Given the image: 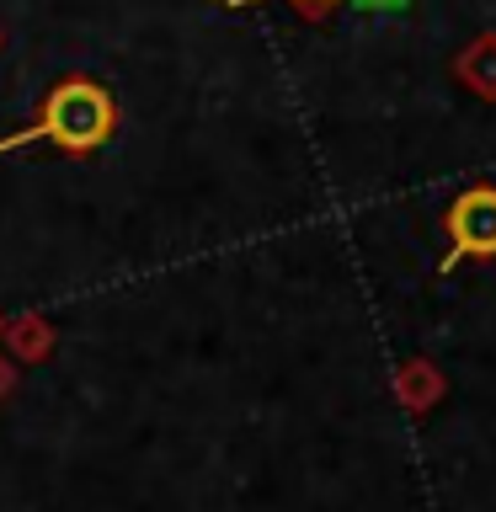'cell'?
I'll use <instances>...</instances> for the list:
<instances>
[{"mask_svg": "<svg viewBox=\"0 0 496 512\" xmlns=\"http://www.w3.org/2000/svg\"><path fill=\"white\" fill-rule=\"evenodd\" d=\"M112 134V96L96 86V80H64L54 86V96L43 102L38 123L32 128H16V134L0 139V155L16 150V144H32V139H54L59 150H96Z\"/></svg>", "mask_w": 496, "mask_h": 512, "instance_id": "1", "label": "cell"}, {"mask_svg": "<svg viewBox=\"0 0 496 512\" xmlns=\"http://www.w3.org/2000/svg\"><path fill=\"white\" fill-rule=\"evenodd\" d=\"M448 246L454 256H496V187H470L448 208Z\"/></svg>", "mask_w": 496, "mask_h": 512, "instance_id": "2", "label": "cell"}, {"mask_svg": "<svg viewBox=\"0 0 496 512\" xmlns=\"http://www.w3.org/2000/svg\"><path fill=\"white\" fill-rule=\"evenodd\" d=\"M459 80L470 86L475 96H486V102H496V32H486V38H475L470 48L459 54Z\"/></svg>", "mask_w": 496, "mask_h": 512, "instance_id": "3", "label": "cell"}, {"mask_svg": "<svg viewBox=\"0 0 496 512\" xmlns=\"http://www.w3.org/2000/svg\"><path fill=\"white\" fill-rule=\"evenodd\" d=\"M352 6H358V11H384V16H390V11H406L411 0H352Z\"/></svg>", "mask_w": 496, "mask_h": 512, "instance_id": "4", "label": "cell"}, {"mask_svg": "<svg viewBox=\"0 0 496 512\" xmlns=\"http://www.w3.org/2000/svg\"><path fill=\"white\" fill-rule=\"evenodd\" d=\"M230 6H246V0H230ZM331 6H336V0H299L304 16H320V11H331Z\"/></svg>", "mask_w": 496, "mask_h": 512, "instance_id": "5", "label": "cell"}]
</instances>
